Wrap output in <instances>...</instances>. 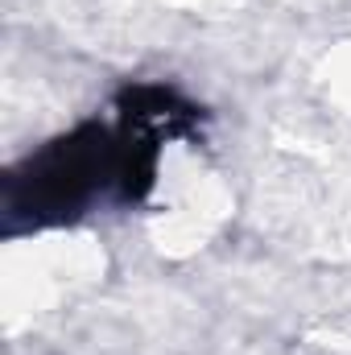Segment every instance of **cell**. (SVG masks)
<instances>
[{
  "label": "cell",
  "instance_id": "cell-1",
  "mask_svg": "<svg viewBox=\"0 0 351 355\" xmlns=\"http://www.w3.org/2000/svg\"><path fill=\"white\" fill-rule=\"evenodd\" d=\"M116 182V128L108 120H79L25 157H17L0 178V232L33 236L83 223L112 198Z\"/></svg>",
  "mask_w": 351,
  "mask_h": 355
},
{
  "label": "cell",
  "instance_id": "cell-2",
  "mask_svg": "<svg viewBox=\"0 0 351 355\" xmlns=\"http://www.w3.org/2000/svg\"><path fill=\"white\" fill-rule=\"evenodd\" d=\"M112 107H116L120 120L149 124L166 141L194 137L198 124L207 120V107L198 99H190L178 83H166V79H128L124 87L116 91Z\"/></svg>",
  "mask_w": 351,
  "mask_h": 355
}]
</instances>
